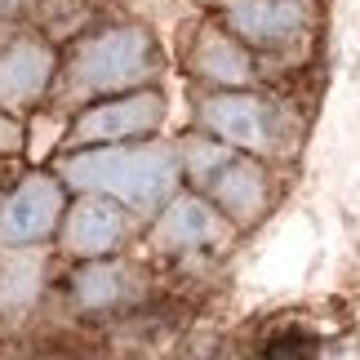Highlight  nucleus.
Listing matches in <instances>:
<instances>
[{
  "instance_id": "nucleus-1",
  "label": "nucleus",
  "mask_w": 360,
  "mask_h": 360,
  "mask_svg": "<svg viewBox=\"0 0 360 360\" xmlns=\"http://www.w3.org/2000/svg\"><path fill=\"white\" fill-rule=\"evenodd\" d=\"M67 178L89 191H112V196L138 205H156L174 187V160L169 151H89V156L67 160Z\"/></svg>"
},
{
  "instance_id": "nucleus-13",
  "label": "nucleus",
  "mask_w": 360,
  "mask_h": 360,
  "mask_svg": "<svg viewBox=\"0 0 360 360\" xmlns=\"http://www.w3.org/2000/svg\"><path fill=\"white\" fill-rule=\"evenodd\" d=\"M262 360H316V342L307 334H294V329H289V334L271 338V347Z\"/></svg>"
},
{
  "instance_id": "nucleus-14",
  "label": "nucleus",
  "mask_w": 360,
  "mask_h": 360,
  "mask_svg": "<svg viewBox=\"0 0 360 360\" xmlns=\"http://www.w3.org/2000/svg\"><path fill=\"white\" fill-rule=\"evenodd\" d=\"M22 0H0V13H9V9H18Z\"/></svg>"
},
{
  "instance_id": "nucleus-9",
  "label": "nucleus",
  "mask_w": 360,
  "mask_h": 360,
  "mask_svg": "<svg viewBox=\"0 0 360 360\" xmlns=\"http://www.w3.org/2000/svg\"><path fill=\"white\" fill-rule=\"evenodd\" d=\"M214 236V214L196 200H178L160 223V240L165 245H200Z\"/></svg>"
},
{
  "instance_id": "nucleus-5",
  "label": "nucleus",
  "mask_w": 360,
  "mask_h": 360,
  "mask_svg": "<svg viewBox=\"0 0 360 360\" xmlns=\"http://www.w3.org/2000/svg\"><path fill=\"white\" fill-rule=\"evenodd\" d=\"M49 80V49L40 45H13L0 58V98L5 103H27L45 89Z\"/></svg>"
},
{
  "instance_id": "nucleus-8",
  "label": "nucleus",
  "mask_w": 360,
  "mask_h": 360,
  "mask_svg": "<svg viewBox=\"0 0 360 360\" xmlns=\"http://www.w3.org/2000/svg\"><path fill=\"white\" fill-rule=\"evenodd\" d=\"M231 22H236L245 36H254V40H276V36H289V32H294V27L302 22V13H298V5L249 0V5H236Z\"/></svg>"
},
{
  "instance_id": "nucleus-4",
  "label": "nucleus",
  "mask_w": 360,
  "mask_h": 360,
  "mask_svg": "<svg viewBox=\"0 0 360 360\" xmlns=\"http://www.w3.org/2000/svg\"><path fill=\"white\" fill-rule=\"evenodd\" d=\"M160 120V98L151 94H134L124 103H107L98 112H89L80 120V138H129V134H143Z\"/></svg>"
},
{
  "instance_id": "nucleus-12",
  "label": "nucleus",
  "mask_w": 360,
  "mask_h": 360,
  "mask_svg": "<svg viewBox=\"0 0 360 360\" xmlns=\"http://www.w3.org/2000/svg\"><path fill=\"white\" fill-rule=\"evenodd\" d=\"M200 67H205L214 80H245V72H249L245 58H240V49H231L227 40H205Z\"/></svg>"
},
{
  "instance_id": "nucleus-2",
  "label": "nucleus",
  "mask_w": 360,
  "mask_h": 360,
  "mask_svg": "<svg viewBox=\"0 0 360 360\" xmlns=\"http://www.w3.org/2000/svg\"><path fill=\"white\" fill-rule=\"evenodd\" d=\"M151 67V40L138 27H120L98 40H89L76 58V80L85 89H120L134 85L138 76H147Z\"/></svg>"
},
{
  "instance_id": "nucleus-11",
  "label": "nucleus",
  "mask_w": 360,
  "mask_h": 360,
  "mask_svg": "<svg viewBox=\"0 0 360 360\" xmlns=\"http://www.w3.org/2000/svg\"><path fill=\"white\" fill-rule=\"evenodd\" d=\"M76 294L85 307H103V302H112L120 294V271L116 267H89L76 276Z\"/></svg>"
},
{
  "instance_id": "nucleus-10",
  "label": "nucleus",
  "mask_w": 360,
  "mask_h": 360,
  "mask_svg": "<svg viewBox=\"0 0 360 360\" xmlns=\"http://www.w3.org/2000/svg\"><path fill=\"white\" fill-rule=\"evenodd\" d=\"M218 196H223L236 214H254L262 200V183L249 165H227L223 178H218Z\"/></svg>"
},
{
  "instance_id": "nucleus-6",
  "label": "nucleus",
  "mask_w": 360,
  "mask_h": 360,
  "mask_svg": "<svg viewBox=\"0 0 360 360\" xmlns=\"http://www.w3.org/2000/svg\"><path fill=\"white\" fill-rule=\"evenodd\" d=\"M116 240H120V214L112 205L85 200L72 214V223H67V245H72L76 254H103V249H112Z\"/></svg>"
},
{
  "instance_id": "nucleus-7",
  "label": "nucleus",
  "mask_w": 360,
  "mask_h": 360,
  "mask_svg": "<svg viewBox=\"0 0 360 360\" xmlns=\"http://www.w3.org/2000/svg\"><path fill=\"white\" fill-rule=\"evenodd\" d=\"M205 120L240 147H262V134H267L262 129V107L254 98H214L205 107Z\"/></svg>"
},
{
  "instance_id": "nucleus-3",
  "label": "nucleus",
  "mask_w": 360,
  "mask_h": 360,
  "mask_svg": "<svg viewBox=\"0 0 360 360\" xmlns=\"http://www.w3.org/2000/svg\"><path fill=\"white\" fill-rule=\"evenodd\" d=\"M63 200H58V187L49 178H32L13 191V200L0 210V240L5 245H27V240H40L45 231L53 227Z\"/></svg>"
}]
</instances>
